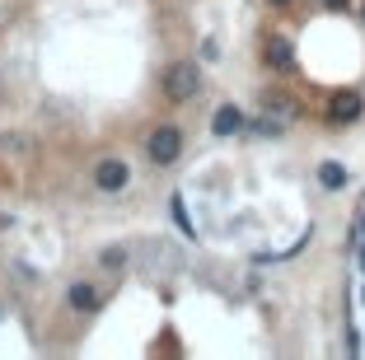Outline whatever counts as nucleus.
Listing matches in <instances>:
<instances>
[{
	"label": "nucleus",
	"mask_w": 365,
	"mask_h": 360,
	"mask_svg": "<svg viewBox=\"0 0 365 360\" xmlns=\"http://www.w3.org/2000/svg\"><path fill=\"white\" fill-rule=\"evenodd\" d=\"M197 89H202L197 61H173L169 71H164V94H169V103H187V98H197Z\"/></svg>",
	"instance_id": "1"
},
{
	"label": "nucleus",
	"mask_w": 365,
	"mask_h": 360,
	"mask_svg": "<svg viewBox=\"0 0 365 360\" xmlns=\"http://www.w3.org/2000/svg\"><path fill=\"white\" fill-rule=\"evenodd\" d=\"M145 155H150V164H173L182 155V131L178 127H155L145 136Z\"/></svg>",
	"instance_id": "2"
},
{
	"label": "nucleus",
	"mask_w": 365,
	"mask_h": 360,
	"mask_svg": "<svg viewBox=\"0 0 365 360\" xmlns=\"http://www.w3.org/2000/svg\"><path fill=\"white\" fill-rule=\"evenodd\" d=\"M127 182H131L127 159H98V164H94V187L98 192H122Z\"/></svg>",
	"instance_id": "3"
},
{
	"label": "nucleus",
	"mask_w": 365,
	"mask_h": 360,
	"mask_svg": "<svg viewBox=\"0 0 365 360\" xmlns=\"http://www.w3.org/2000/svg\"><path fill=\"white\" fill-rule=\"evenodd\" d=\"M361 113H365V98H361V94H351V89L333 94V103H328V122H356Z\"/></svg>",
	"instance_id": "4"
},
{
	"label": "nucleus",
	"mask_w": 365,
	"mask_h": 360,
	"mask_svg": "<svg viewBox=\"0 0 365 360\" xmlns=\"http://www.w3.org/2000/svg\"><path fill=\"white\" fill-rule=\"evenodd\" d=\"M211 131H215V136H239V131H248V117L239 113L235 103H220L215 117H211Z\"/></svg>",
	"instance_id": "5"
},
{
	"label": "nucleus",
	"mask_w": 365,
	"mask_h": 360,
	"mask_svg": "<svg viewBox=\"0 0 365 360\" xmlns=\"http://www.w3.org/2000/svg\"><path fill=\"white\" fill-rule=\"evenodd\" d=\"M267 66H272V71H281V75L295 71V47H290L281 33H272V38H267Z\"/></svg>",
	"instance_id": "6"
},
{
	"label": "nucleus",
	"mask_w": 365,
	"mask_h": 360,
	"mask_svg": "<svg viewBox=\"0 0 365 360\" xmlns=\"http://www.w3.org/2000/svg\"><path fill=\"white\" fill-rule=\"evenodd\" d=\"M98 304H103L98 286H89V281H76V286H71V309H80V314H94Z\"/></svg>",
	"instance_id": "7"
},
{
	"label": "nucleus",
	"mask_w": 365,
	"mask_h": 360,
	"mask_svg": "<svg viewBox=\"0 0 365 360\" xmlns=\"http://www.w3.org/2000/svg\"><path fill=\"white\" fill-rule=\"evenodd\" d=\"M319 182L328 192H342L346 187V164H337V159H323L319 164Z\"/></svg>",
	"instance_id": "8"
},
{
	"label": "nucleus",
	"mask_w": 365,
	"mask_h": 360,
	"mask_svg": "<svg viewBox=\"0 0 365 360\" xmlns=\"http://www.w3.org/2000/svg\"><path fill=\"white\" fill-rule=\"evenodd\" d=\"M248 131H253V136H281V131H286V117H277V113H267V117H253V122H248Z\"/></svg>",
	"instance_id": "9"
},
{
	"label": "nucleus",
	"mask_w": 365,
	"mask_h": 360,
	"mask_svg": "<svg viewBox=\"0 0 365 360\" xmlns=\"http://www.w3.org/2000/svg\"><path fill=\"white\" fill-rule=\"evenodd\" d=\"M173 225H178L182 234H187V239H197V225H192V215H187V202H182V192H173Z\"/></svg>",
	"instance_id": "10"
},
{
	"label": "nucleus",
	"mask_w": 365,
	"mask_h": 360,
	"mask_svg": "<svg viewBox=\"0 0 365 360\" xmlns=\"http://www.w3.org/2000/svg\"><path fill=\"white\" fill-rule=\"evenodd\" d=\"M262 108H267V113H277V117H286V122L295 117V103H290L286 94H262Z\"/></svg>",
	"instance_id": "11"
},
{
	"label": "nucleus",
	"mask_w": 365,
	"mask_h": 360,
	"mask_svg": "<svg viewBox=\"0 0 365 360\" xmlns=\"http://www.w3.org/2000/svg\"><path fill=\"white\" fill-rule=\"evenodd\" d=\"M103 267H108V272L127 267V248H108V253H103Z\"/></svg>",
	"instance_id": "12"
},
{
	"label": "nucleus",
	"mask_w": 365,
	"mask_h": 360,
	"mask_svg": "<svg viewBox=\"0 0 365 360\" xmlns=\"http://www.w3.org/2000/svg\"><path fill=\"white\" fill-rule=\"evenodd\" d=\"M323 5H328V10H346V0H323Z\"/></svg>",
	"instance_id": "13"
},
{
	"label": "nucleus",
	"mask_w": 365,
	"mask_h": 360,
	"mask_svg": "<svg viewBox=\"0 0 365 360\" xmlns=\"http://www.w3.org/2000/svg\"><path fill=\"white\" fill-rule=\"evenodd\" d=\"M267 5H277V10H286V5H295V0H267Z\"/></svg>",
	"instance_id": "14"
},
{
	"label": "nucleus",
	"mask_w": 365,
	"mask_h": 360,
	"mask_svg": "<svg viewBox=\"0 0 365 360\" xmlns=\"http://www.w3.org/2000/svg\"><path fill=\"white\" fill-rule=\"evenodd\" d=\"M361 24H365V0H361Z\"/></svg>",
	"instance_id": "15"
}]
</instances>
